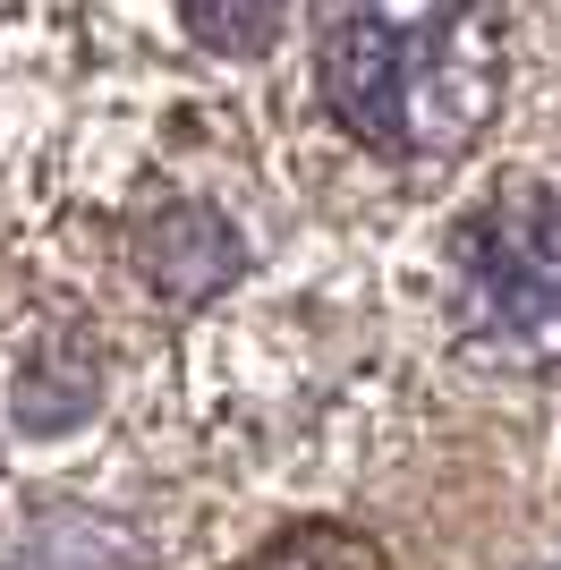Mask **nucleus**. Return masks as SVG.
Masks as SVG:
<instances>
[{"label":"nucleus","mask_w":561,"mask_h":570,"mask_svg":"<svg viewBox=\"0 0 561 570\" xmlns=\"http://www.w3.org/2000/svg\"><path fill=\"white\" fill-rule=\"evenodd\" d=\"M18 222L26 264L154 324L222 315L315 230L273 128L187 77H119L86 95L51 128V163L26 170Z\"/></svg>","instance_id":"obj_1"},{"label":"nucleus","mask_w":561,"mask_h":570,"mask_svg":"<svg viewBox=\"0 0 561 570\" xmlns=\"http://www.w3.org/2000/svg\"><path fill=\"white\" fill-rule=\"evenodd\" d=\"M528 77V0H306L289 111L264 128L315 230L392 247L511 145Z\"/></svg>","instance_id":"obj_2"},{"label":"nucleus","mask_w":561,"mask_h":570,"mask_svg":"<svg viewBox=\"0 0 561 570\" xmlns=\"http://www.w3.org/2000/svg\"><path fill=\"white\" fill-rule=\"evenodd\" d=\"M400 324L468 383H561V145H502L383 247Z\"/></svg>","instance_id":"obj_3"},{"label":"nucleus","mask_w":561,"mask_h":570,"mask_svg":"<svg viewBox=\"0 0 561 570\" xmlns=\"http://www.w3.org/2000/svg\"><path fill=\"white\" fill-rule=\"evenodd\" d=\"M298 18H306V0H179L187 43L205 60H222V69H273V60H289Z\"/></svg>","instance_id":"obj_4"},{"label":"nucleus","mask_w":561,"mask_h":570,"mask_svg":"<svg viewBox=\"0 0 561 570\" xmlns=\"http://www.w3.org/2000/svg\"><path fill=\"white\" fill-rule=\"evenodd\" d=\"M247 570H392V562H383V546H374V537H357V528L298 520V528H280V537H273Z\"/></svg>","instance_id":"obj_5"}]
</instances>
